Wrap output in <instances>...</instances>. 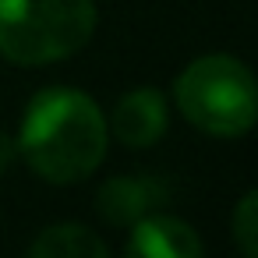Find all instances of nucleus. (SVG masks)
Masks as SVG:
<instances>
[{"mask_svg":"<svg viewBox=\"0 0 258 258\" xmlns=\"http://www.w3.org/2000/svg\"><path fill=\"white\" fill-rule=\"evenodd\" d=\"M184 120L212 138H240L258 124V78L230 53L195 57L173 82Z\"/></svg>","mask_w":258,"mask_h":258,"instance_id":"obj_2","label":"nucleus"},{"mask_svg":"<svg viewBox=\"0 0 258 258\" xmlns=\"http://www.w3.org/2000/svg\"><path fill=\"white\" fill-rule=\"evenodd\" d=\"M32 258H110V244L82 223H57L46 226L32 244Z\"/></svg>","mask_w":258,"mask_h":258,"instance_id":"obj_7","label":"nucleus"},{"mask_svg":"<svg viewBox=\"0 0 258 258\" xmlns=\"http://www.w3.org/2000/svg\"><path fill=\"white\" fill-rule=\"evenodd\" d=\"M166 120H170V106L166 96L152 85H138L131 92H124L106 120L110 135L127 145V149H149L166 135Z\"/></svg>","mask_w":258,"mask_h":258,"instance_id":"obj_4","label":"nucleus"},{"mask_svg":"<svg viewBox=\"0 0 258 258\" xmlns=\"http://www.w3.org/2000/svg\"><path fill=\"white\" fill-rule=\"evenodd\" d=\"M15 156H18V142H11L4 131H0V173L15 163Z\"/></svg>","mask_w":258,"mask_h":258,"instance_id":"obj_9","label":"nucleus"},{"mask_svg":"<svg viewBox=\"0 0 258 258\" xmlns=\"http://www.w3.org/2000/svg\"><path fill=\"white\" fill-rule=\"evenodd\" d=\"M202 251H205L202 237L191 230V223L177 216L149 212L138 223H131L127 254L135 258H198Z\"/></svg>","mask_w":258,"mask_h":258,"instance_id":"obj_6","label":"nucleus"},{"mask_svg":"<svg viewBox=\"0 0 258 258\" xmlns=\"http://www.w3.org/2000/svg\"><path fill=\"white\" fill-rule=\"evenodd\" d=\"M110 127L99 103L78 89H43L29 99L18 156L46 184H78L106 156Z\"/></svg>","mask_w":258,"mask_h":258,"instance_id":"obj_1","label":"nucleus"},{"mask_svg":"<svg viewBox=\"0 0 258 258\" xmlns=\"http://www.w3.org/2000/svg\"><path fill=\"white\" fill-rule=\"evenodd\" d=\"M230 233H233V244L247 258H258V187L237 202L233 219H230Z\"/></svg>","mask_w":258,"mask_h":258,"instance_id":"obj_8","label":"nucleus"},{"mask_svg":"<svg viewBox=\"0 0 258 258\" xmlns=\"http://www.w3.org/2000/svg\"><path fill=\"white\" fill-rule=\"evenodd\" d=\"M166 198H170V187L159 177H110L96 195V209L106 223L131 226L142 216L166 205Z\"/></svg>","mask_w":258,"mask_h":258,"instance_id":"obj_5","label":"nucleus"},{"mask_svg":"<svg viewBox=\"0 0 258 258\" xmlns=\"http://www.w3.org/2000/svg\"><path fill=\"white\" fill-rule=\"evenodd\" d=\"M96 0H0V57L43 68L75 57L96 32Z\"/></svg>","mask_w":258,"mask_h":258,"instance_id":"obj_3","label":"nucleus"}]
</instances>
